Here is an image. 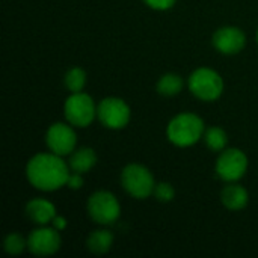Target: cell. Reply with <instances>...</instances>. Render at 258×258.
I'll list each match as a JSON object with an SVG mask.
<instances>
[{
  "instance_id": "obj_7",
  "label": "cell",
  "mask_w": 258,
  "mask_h": 258,
  "mask_svg": "<svg viewBox=\"0 0 258 258\" xmlns=\"http://www.w3.org/2000/svg\"><path fill=\"white\" fill-rule=\"evenodd\" d=\"M97 116L100 122L110 130H121L130 122V107L128 104L116 97H107L97 106Z\"/></svg>"
},
{
  "instance_id": "obj_12",
  "label": "cell",
  "mask_w": 258,
  "mask_h": 258,
  "mask_svg": "<svg viewBox=\"0 0 258 258\" xmlns=\"http://www.w3.org/2000/svg\"><path fill=\"white\" fill-rule=\"evenodd\" d=\"M24 212L26 216L36 225H48L56 216V207L44 198H35L29 201Z\"/></svg>"
},
{
  "instance_id": "obj_10",
  "label": "cell",
  "mask_w": 258,
  "mask_h": 258,
  "mask_svg": "<svg viewBox=\"0 0 258 258\" xmlns=\"http://www.w3.org/2000/svg\"><path fill=\"white\" fill-rule=\"evenodd\" d=\"M76 132L73 130L71 124L54 122L45 133V144L51 153L57 156H68L76 148Z\"/></svg>"
},
{
  "instance_id": "obj_4",
  "label": "cell",
  "mask_w": 258,
  "mask_h": 258,
  "mask_svg": "<svg viewBox=\"0 0 258 258\" xmlns=\"http://www.w3.org/2000/svg\"><path fill=\"white\" fill-rule=\"evenodd\" d=\"M189 89L203 101H215L224 91V80L212 68H198L189 76Z\"/></svg>"
},
{
  "instance_id": "obj_9",
  "label": "cell",
  "mask_w": 258,
  "mask_h": 258,
  "mask_svg": "<svg viewBox=\"0 0 258 258\" xmlns=\"http://www.w3.org/2000/svg\"><path fill=\"white\" fill-rule=\"evenodd\" d=\"M60 234L54 227L41 225L39 228L33 230L27 237V249L39 257L53 255L60 248Z\"/></svg>"
},
{
  "instance_id": "obj_23",
  "label": "cell",
  "mask_w": 258,
  "mask_h": 258,
  "mask_svg": "<svg viewBox=\"0 0 258 258\" xmlns=\"http://www.w3.org/2000/svg\"><path fill=\"white\" fill-rule=\"evenodd\" d=\"M51 224H53V227H54L57 231H62V230L67 227V221H65V218H62V216H54V219L51 221Z\"/></svg>"
},
{
  "instance_id": "obj_21",
  "label": "cell",
  "mask_w": 258,
  "mask_h": 258,
  "mask_svg": "<svg viewBox=\"0 0 258 258\" xmlns=\"http://www.w3.org/2000/svg\"><path fill=\"white\" fill-rule=\"evenodd\" d=\"M177 0H144L145 5H148L151 9H156V11H166V9H171L174 5H175Z\"/></svg>"
},
{
  "instance_id": "obj_22",
  "label": "cell",
  "mask_w": 258,
  "mask_h": 258,
  "mask_svg": "<svg viewBox=\"0 0 258 258\" xmlns=\"http://www.w3.org/2000/svg\"><path fill=\"white\" fill-rule=\"evenodd\" d=\"M67 186H68L70 189H73V190L80 189V187L83 186V177H82V174H79V172L71 174V172H70V177H68Z\"/></svg>"
},
{
  "instance_id": "obj_14",
  "label": "cell",
  "mask_w": 258,
  "mask_h": 258,
  "mask_svg": "<svg viewBox=\"0 0 258 258\" xmlns=\"http://www.w3.org/2000/svg\"><path fill=\"white\" fill-rule=\"evenodd\" d=\"M95 163H97V154L89 147H83V148H79L77 151H73L68 160L70 169L79 174H85L91 171L95 166Z\"/></svg>"
},
{
  "instance_id": "obj_1",
  "label": "cell",
  "mask_w": 258,
  "mask_h": 258,
  "mask_svg": "<svg viewBox=\"0 0 258 258\" xmlns=\"http://www.w3.org/2000/svg\"><path fill=\"white\" fill-rule=\"evenodd\" d=\"M26 177L35 189L53 192L67 186L70 166L62 160V156L54 153H39L27 162Z\"/></svg>"
},
{
  "instance_id": "obj_18",
  "label": "cell",
  "mask_w": 258,
  "mask_h": 258,
  "mask_svg": "<svg viewBox=\"0 0 258 258\" xmlns=\"http://www.w3.org/2000/svg\"><path fill=\"white\" fill-rule=\"evenodd\" d=\"M86 85V73L85 70L76 67L67 71L65 74V86L70 92H80Z\"/></svg>"
},
{
  "instance_id": "obj_13",
  "label": "cell",
  "mask_w": 258,
  "mask_h": 258,
  "mask_svg": "<svg viewBox=\"0 0 258 258\" xmlns=\"http://www.w3.org/2000/svg\"><path fill=\"white\" fill-rule=\"evenodd\" d=\"M221 201L228 210L239 212L246 207L249 197H248L246 189L242 187L240 184H228L224 187V190L221 194Z\"/></svg>"
},
{
  "instance_id": "obj_6",
  "label": "cell",
  "mask_w": 258,
  "mask_h": 258,
  "mask_svg": "<svg viewBox=\"0 0 258 258\" xmlns=\"http://www.w3.org/2000/svg\"><path fill=\"white\" fill-rule=\"evenodd\" d=\"M67 121L74 127H88L97 116V106L91 95L85 92H71L63 106Z\"/></svg>"
},
{
  "instance_id": "obj_19",
  "label": "cell",
  "mask_w": 258,
  "mask_h": 258,
  "mask_svg": "<svg viewBox=\"0 0 258 258\" xmlns=\"http://www.w3.org/2000/svg\"><path fill=\"white\" fill-rule=\"evenodd\" d=\"M3 248L11 255H18L27 248V240L20 233H11L3 242Z\"/></svg>"
},
{
  "instance_id": "obj_17",
  "label": "cell",
  "mask_w": 258,
  "mask_h": 258,
  "mask_svg": "<svg viewBox=\"0 0 258 258\" xmlns=\"http://www.w3.org/2000/svg\"><path fill=\"white\" fill-rule=\"evenodd\" d=\"M204 141H206V145L212 150V151H224L228 145V135L224 128L221 127H209L206 132H204Z\"/></svg>"
},
{
  "instance_id": "obj_24",
  "label": "cell",
  "mask_w": 258,
  "mask_h": 258,
  "mask_svg": "<svg viewBox=\"0 0 258 258\" xmlns=\"http://www.w3.org/2000/svg\"><path fill=\"white\" fill-rule=\"evenodd\" d=\"M257 42H258V30H257Z\"/></svg>"
},
{
  "instance_id": "obj_2",
  "label": "cell",
  "mask_w": 258,
  "mask_h": 258,
  "mask_svg": "<svg viewBox=\"0 0 258 258\" xmlns=\"http://www.w3.org/2000/svg\"><path fill=\"white\" fill-rule=\"evenodd\" d=\"M204 132H206L204 121L195 113L184 112V113H178L169 121L166 128V136L169 142H172L174 145L186 148L197 144L204 136Z\"/></svg>"
},
{
  "instance_id": "obj_16",
  "label": "cell",
  "mask_w": 258,
  "mask_h": 258,
  "mask_svg": "<svg viewBox=\"0 0 258 258\" xmlns=\"http://www.w3.org/2000/svg\"><path fill=\"white\" fill-rule=\"evenodd\" d=\"M156 89L163 97H174L183 89V79L178 74H174V73L163 74L159 79V82L156 85Z\"/></svg>"
},
{
  "instance_id": "obj_3",
  "label": "cell",
  "mask_w": 258,
  "mask_h": 258,
  "mask_svg": "<svg viewBox=\"0 0 258 258\" xmlns=\"http://www.w3.org/2000/svg\"><path fill=\"white\" fill-rule=\"evenodd\" d=\"M121 183L125 192L136 200L148 198L154 194L156 187V181L150 169L139 163H130L122 169Z\"/></svg>"
},
{
  "instance_id": "obj_15",
  "label": "cell",
  "mask_w": 258,
  "mask_h": 258,
  "mask_svg": "<svg viewBox=\"0 0 258 258\" xmlns=\"http://www.w3.org/2000/svg\"><path fill=\"white\" fill-rule=\"evenodd\" d=\"M113 245V236L107 230L92 231L86 240V246L92 254H106Z\"/></svg>"
},
{
  "instance_id": "obj_11",
  "label": "cell",
  "mask_w": 258,
  "mask_h": 258,
  "mask_svg": "<svg viewBox=\"0 0 258 258\" xmlns=\"http://www.w3.org/2000/svg\"><path fill=\"white\" fill-rule=\"evenodd\" d=\"M246 44V36L242 29L234 26H225L215 32L213 45L222 54H237Z\"/></svg>"
},
{
  "instance_id": "obj_5",
  "label": "cell",
  "mask_w": 258,
  "mask_h": 258,
  "mask_svg": "<svg viewBox=\"0 0 258 258\" xmlns=\"http://www.w3.org/2000/svg\"><path fill=\"white\" fill-rule=\"evenodd\" d=\"M88 213L91 219L100 225H110L118 221L121 206L116 197L107 190L94 192L88 200Z\"/></svg>"
},
{
  "instance_id": "obj_8",
  "label": "cell",
  "mask_w": 258,
  "mask_h": 258,
  "mask_svg": "<svg viewBox=\"0 0 258 258\" xmlns=\"http://www.w3.org/2000/svg\"><path fill=\"white\" fill-rule=\"evenodd\" d=\"M248 169V157L239 148H225L216 160V174L228 183L240 180Z\"/></svg>"
},
{
  "instance_id": "obj_20",
  "label": "cell",
  "mask_w": 258,
  "mask_h": 258,
  "mask_svg": "<svg viewBox=\"0 0 258 258\" xmlns=\"http://www.w3.org/2000/svg\"><path fill=\"white\" fill-rule=\"evenodd\" d=\"M153 195H154L160 203H169V201L174 200L175 190H174V187H172L169 183H159V184H156L154 194H153Z\"/></svg>"
}]
</instances>
